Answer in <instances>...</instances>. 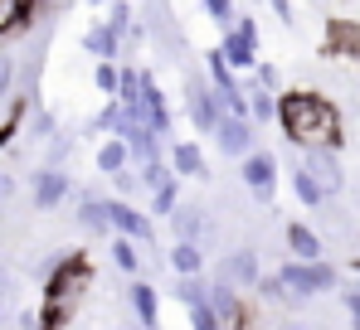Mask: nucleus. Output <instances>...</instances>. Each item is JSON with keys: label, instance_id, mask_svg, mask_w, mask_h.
I'll return each mask as SVG.
<instances>
[{"label": "nucleus", "instance_id": "nucleus-1", "mask_svg": "<svg viewBox=\"0 0 360 330\" xmlns=\"http://www.w3.org/2000/svg\"><path fill=\"white\" fill-rule=\"evenodd\" d=\"M278 121H283V136L297 146V151H311V146H331L341 151L346 146V126H341V112L331 98L311 93V88H297V93H283L278 98Z\"/></svg>", "mask_w": 360, "mask_h": 330}, {"label": "nucleus", "instance_id": "nucleus-2", "mask_svg": "<svg viewBox=\"0 0 360 330\" xmlns=\"http://www.w3.org/2000/svg\"><path fill=\"white\" fill-rule=\"evenodd\" d=\"M278 277H283V286L292 291V301H316V296H331V291H341V272L321 258V263H297V258H288V263H278Z\"/></svg>", "mask_w": 360, "mask_h": 330}, {"label": "nucleus", "instance_id": "nucleus-3", "mask_svg": "<svg viewBox=\"0 0 360 330\" xmlns=\"http://www.w3.org/2000/svg\"><path fill=\"white\" fill-rule=\"evenodd\" d=\"M185 112H190V126H195L200 136H214L219 121L229 117V112H224V98H219V88H214L205 73H185Z\"/></svg>", "mask_w": 360, "mask_h": 330}, {"label": "nucleus", "instance_id": "nucleus-4", "mask_svg": "<svg viewBox=\"0 0 360 330\" xmlns=\"http://www.w3.org/2000/svg\"><path fill=\"white\" fill-rule=\"evenodd\" d=\"M219 282H229V286H239V291H258V282H263V263H258V248H229L219 263H214V272Z\"/></svg>", "mask_w": 360, "mask_h": 330}, {"label": "nucleus", "instance_id": "nucleus-5", "mask_svg": "<svg viewBox=\"0 0 360 330\" xmlns=\"http://www.w3.org/2000/svg\"><path fill=\"white\" fill-rule=\"evenodd\" d=\"M302 165L311 170V180L326 190V199H336V194H346V165H341V151H331V146H311V151H302Z\"/></svg>", "mask_w": 360, "mask_h": 330}, {"label": "nucleus", "instance_id": "nucleus-6", "mask_svg": "<svg viewBox=\"0 0 360 330\" xmlns=\"http://www.w3.org/2000/svg\"><path fill=\"white\" fill-rule=\"evenodd\" d=\"M239 180H243V190H248L258 204H268L273 190H278V156H268V151L243 156V161H239Z\"/></svg>", "mask_w": 360, "mask_h": 330}, {"label": "nucleus", "instance_id": "nucleus-7", "mask_svg": "<svg viewBox=\"0 0 360 330\" xmlns=\"http://www.w3.org/2000/svg\"><path fill=\"white\" fill-rule=\"evenodd\" d=\"M219 49H224V63H229L234 73L258 68V25H253L248 15H239V29H229Z\"/></svg>", "mask_w": 360, "mask_h": 330}, {"label": "nucleus", "instance_id": "nucleus-8", "mask_svg": "<svg viewBox=\"0 0 360 330\" xmlns=\"http://www.w3.org/2000/svg\"><path fill=\"white\" fill-rule=\"evenodd\" d=\"M68 190H73V180H68V170L63 165H39L34 175H30V194H34V209H59L63 199H68Z\"/></svg>", "mask_w": 360, "mask_h": 330}, {"label": "nucleus", "instance_id": "nucleus-9", "mask_svg": "<svg viewBox=\"0 0 360 330\" xmlns=\"http://www.w3.org/2000/svg\"><path fill=\"white\" fill-rule=\"evenodd\" d=\"M108 223H112V233H122V238H136V243H151V238H156L151 214H141L131 199H108Z\"/></svg>", "mask_w": 360, "mask_h": 330}, {"label": "nucleus", "instance_id": "nucleus-10", "mask_svg": "<svg viewBox=\"0 0 360 330\" xmlns=\"http://www.w3.org/2000/svg\"><path fill=\"white\" fill-rule=\"evenodd\" d=\"M283 248H288V258H297V263H321V258H326V238H321L311 223H288V228H283Z\"/></svg>", "mask_w": 360, "mask_h": 330}, {"label": "nucleus", "instance_id": "nucleus-11", "mask_svg": "<svg viewBox=\"0 0 360 330\" xmlns=\"http://www.w3.org/2000/svg\"><path fill=\"white\" fill-rule=\"evenodd\" d=\"M253 131H258V126H253L248 117H224V121H219V131H214V141H219V151H224V156L243 161V156H253V151H258V146H253Z\"/></svg>", "mask_w": 360, "mask_h": 330}, {"label": "nucleus", "instance_id": "nucleus-12", "mask_svg": "<svg viewBox=\"0 0 360 330\" xmlns=\"http://www.w3.org/2000/svg\"><path fill=\"white\" fill-rule=\"evenodd\" d=\"M127 306H131V316H136V326H141V330L161 326V291H156L151 282L136 277V282L127 286Z\"/></svg>", "mask_w": 360, "mask_h": 330}, {"label": "nucleus", "instance_id": "nucleus-13", "mask_svg": "<svg viewBox=\"0 0 360 330\" xmlns=\"http://www.w3.org/2000/svg\"><path fill=\"white\" fill-rule=\"evenodd\" d=\"M171 228H176V243H205L210 238V214L200 204H180L171 214Z\"/></svg>", "mask_w": 360, "mask_h": 330}, {"label": "nucleus", "instance_id": "nucleus-14", "mask_svg": "<svg viewBox=\"0 0 360 330\" xmlns=\"http://www.w3.org/2000/svg\"><path fill=\"white\" fill-rule=\"evenodd\" d=\"M288 180H292V194H297V204L307 209V214H321V209H326V190L311 180V170H307L302 161L288 170Z\"/></svg>", "mask_w": 360, "mask_h": 330}, {"label": "nucleus", "instance_id": "nucleus-15", "mask_svg": "<svg viewBox=\"0 0 360 330\" xmlns=\"http://www.w3.org/2000/svg\"><path fill=\"white\" fill-rule=\"evenodd\" d=\"M166 263L176 268V277H200V272H210V253H205V243H171Z\"/></svg>", "mask_w": 360, "mask_h": 330}, {"label": "nucleus", "instance_id": "nucleus-16", "mask_svg": "<svg viewBox=\"0 0 360 330\" xmlns=\"http://www.w3.org/2000/svg\"><path fill=\"white\" fill-rule=\"evenodd\" d=\"M73 219H78V228H83V233H93V238H112V223H108V199H98V194H83Z\"/></svg>", "mask_w": 360, "mask_h": 330}, {"label": "nucleus", "instance_id": "nucleus-17", "mask_svg": "<svg viewBox=\"0 0 360 330\" xmlns=\"http://www.w3.org/2000/svg\"><path fill=\"white\" fill-rule=\"evenodd\" d=\"M171 170L180 180H210V165H205V151L195 141H176L171 146Z\"/></svg>", "mask_w": 360, "mask_h": 330}, {"label": "nucleus", "instance_id": "nucleus-18", "mask_svg": "<svg viewBox=\"0 0 360 330\" xmlns=\"http://www.w3.org/2000/svg\"><path fill=\"white\" fill-rule=\"evenodd\" d=\"M127 165H131L127 141H122V136H108V141L98 146V175H108V180H112V175H122V170H127Z\"/></svg>", "mask_w": 360, "mask_h": 330}, {"label": "nucleus", "instance_id": "nucleus-19", "mask_svg": "<svg viewBox=\"0 0 360 330\" xmlns=\"http://www.w3.org/2000/svg\"><path fill=\"white\" fill-rule=\"evenodd\" d=\"M108 253H112V268H117L122 277H136V272H141V243H136V238L112 233V248H108Z\"/></svg>", "mask_w": 360, "mask_h": 330}, {"label": "nucleus", "instance_id": "nucleus-20", "mask_svg": "<svg viewBox=\"0 0 360 330\" xmlns=\"http://www.w3.org/2000/svg\"><path fill=\"white\" fill-rule=\"evenodd\" d=\"M117 44H122V39L108 29V25H93V29L83 34V49L98 58V63H103V58H117Z\"/></svg>", "mask_w": 360, "mask_h": 330}, {"label": "nucleus", "instance_id": "nucleus-21", "mask_svg": "<svg viewBox=\"0 0 360 330\" xmlns=\"http://www.w3.org/2000/svg\"><path fill=\"white\" fill-rule=\"evenodd\" d=\"M248 117H253V126L278 121V98H273L268 88H248Z\"/></svg>", "mask_w": 360, "mask_h": 330}, {"label": "nucleus", "instance_id": "nucleus-22", "mask_svg": "<svg viewBox=\"0 0 360 330\" xmlns=\"http://www.w3.org/2000/svg\"><path fill=\"white\" fill-rule=\"evenodd\" d=\"M176 301H185V311H190V306H200V301H210V272L176 277Z\"/></svg>", "mask_w": 360, "mask_h": 330}, {"label": "nucleus", "instance_id": "nucleus-23", "mask_svg": "<svg viewBox=\"0 0 360 330\" xmlns=\"http://www.w3.org/2000/svg\"><path fill=\"white\" fill-rule=\"evenodd\" d=\"M253 296H258L263 306H297V301H292V291L283 286V277H278V272H268V277H263Z\"/></svg>", "mask_w": 360, "mask_h": 330}, {"label": "nucleus", "instance_id": "nucleus-24", "mask_svg": "<svg viewBox=\"0 0 360 330\" xmlns=\"http://www.w3.org/2000/svg\"><path fill=\"white\" fill-rule=\"evenodd\" d=\"M176 209H180V175H176V180H166V185L151 194V214H156V219H171Z\"/></svg>", "mask_w": 360, "mask_h": 330}, {"label": "nucleus", "instance_id": "nucleus-25", "mask_svg": "<svg viewBox=\"0 0 360 330\" xmlns=\"http://www.w3.org/2000/svg\"><path fill=\"white\" fill-rule=\"evenodd\" d=\"M93 83H98V93H108V98H117V83H122V68L112 58H103L98 68H93Z\"/></svg>", "mask_w": 360, "mask_h": 330}, {"label": "nucleus", "instance_id": "nucleus-26", "mask_svg": "<svg viewBox=\"0 0 360 330\" xmlns=\"http://www.w3.org/2000/svg\"><path fill=\"white\" fill-rule=\"evenodd\" d=\"M190 330H229V326L219 321V311L210 301H200V306H190Z\"/></svg>", "mask_w": 360, "mask_h": 330}, {"label": "nucleus", "instance_id": "nucleus-27", "mask_svg": "<svg viewBox=\"0 0 360 330\" xmlns=\"http://www.w3.org/2000/svg\"><path fill=\"white\" fill-rule=\"evenodd\" d=\"M166 180H176V170H171L166 161H151V165H141V190H151V194H156V190H161Z\"/></svg>", "mask_w": 360, "mask_h": 330}, {"label": "nucleus", "instance_id": "nucleus-28", "mask_svg": "<svg viewBox=\"0 0 360 330\" xmlns=\"http://www.w3.org/2000/svg\"><path fill=\"white\" fill-rule=\"evenodd\" d=\"M200 5H205V15H210L224 34L234 29V0H200Z\"/></svg>", "mask_w": 360, "mask_h": 330}, {"label": "nucleus", "instance_id": "nucleus-29", "mask_svg": "<svg viewBox=\"0 0 360 330\" xmlns=\"http://www.w3.org/2000/svg\"><path fill=\"white\" fill-rule=\"evenodd\" d=\"M108 29H112V34H131V5H127V0H112V5H108Z\"/></svg>", "mask_w": 360, "mask_h": 330}, {"label": "nucleus", "instance_id": "nucleus-30", "mask_svg": "<svg viewBox=\"0 0 360 330\" xmlns=\"http://www.w3.org/2000/svg\"><path fill=\"white\" fill-rule=\"evenodd\" d=\"M112 185H117V199H131V194L141 190V170H131V165H127L122 175H112Z\"/></svg>", "mask_w": 360, "mask_h": 330}, {"label": "nucleus", "instance_id": "nucleus-31", "mask_svg": "<svg viewBox=\"0 0 360 330\" xmlns=\"http://www.w3.org/2000/svg\"><path fill=\"white\" fill-rule=\"evenodd\" d=\"M15 296H20V272H15V268H0V301L10 306Z\"/></svg>", "mask_w": 360, "mask_h": 330}, {"label": "nucleus", "instance_id": "nucleus-32", "mask_svg": "<svg viewBox=\"0 0 360 330\" xmlns=\"http://www.w3.org/2000/svg\"><path fill=\"white\" fill-rule=\"evenodd\" d=\"M278 83H283V73H278L273 63H258V68H253V88H268V93H273Z\"/></svg>", "mask_w": 360, "mask_h": 330}, {"label": "nucleus", "instance_id": "nucleus-33", "mask_svg": "<svg viewBox=\"0 0 360 330\" xmlns=\"http://www.w3.org/2000/svg\"><path fill=\"white\" fill-rule=\"evenodd\" d=\"M336 296H341L346 316H351V321H360V282H351V286H346V291H336Z\"/></svg>", "mask_w": 360, "mask_h": 330}, {"label": "nucleus", "instance_id": "nucleus-34", "mask_svg": "<svg viewBox=\"0 0 360 330\" xmlns=\"http://www.w3.org/2000/svg\"><path fill=\"white\" fill-rule=\"evenodd\" d=\"M268 5L278 10V20H283V25H292V0H268Z\"/></svg>", "mask_w": 360, "mask_h": 330}, {"label": "nucleus", "instance_id": "nucleus-35", "mask_svg": "<svg viewBox=\"0 0 360 330\" xmlns=\"http://www.w3.org/2000/svg\"><path fill=\"white\" fill-rule=\"evenodd\" d=\"M10 190H15V180H10V175L0 170V199H10Z\"/></svg>", "mask_w": 360, "mask_h": 330}, {"label": "nucleus", "instance_id": "nucleus-36", "mask_svg": "<svg viewBox=\"0 0 360 330\" xmlns=\"http://www.w3.org/2000/svg\"><path fill=\"white\" fill-rule=\"evenodd\" d=\"M278 330H316V326H307V321H283Z\"/></svg>", "mask_w": 360, "mask_h": 330}, {"label": "nucleus", "instance_id": "nucleus-37", "mask_svg": "<svg viewBox=\"0 0 360 330\" xmlns=\"http://www.w3.org/2000/svg\"><path fill=\"white\" fill-rule=\"evenodd\" d=\"M108 330H141V326H108Z\"/></svg>", "mask_w": 360, "mask_h": 330}, {"label": "nucleus", "instance_id": "nucleus-38", "mask_svg": "<svg viewBox=\"0 0 360 330\" xmlns=\"http://www.w3.org/2000/svg\"><path fill=\"white\" fill-rule=\"evenodd\" d=\"M0 326H5V301H0Z\"/></svg>", "mask_w": 360, "mask_h": 330}, {"label": "nucleus", "instance_id": "nucleus-39", "mask_svg": "<svg viewBox=\"0 0 360 330\" xmlns=\"http://www.w3.org/2000/svg\"><path fill=\"white\" fill-rule=\"evenodd\" d=\"M93 5H112V0H93Z\"/></svg>", "mask_w": 360, "mask_h": 330}, {"label": "nucleus", "instance_id": "nucleus-40", "mask_svg": "<svg viewBox=\"0 0 360 330\" xmlns=\"http://www.w3.org/2000/svg\"><path fill=\"white\" fill-rule=\"evenodd\" d=\"M351 330H360V321H351Z\"/></svg>", "mask_w": 360, "mask_h": 330}, {"label": "nucleus", "instance_id": "nucleus-41", "mask_svg": "<svg viewBox=\"0 0 360 330\" xmlns=\"http://www.w3.org/2000/svg\"><path fill=\"white\" fill-rule=\"evenodd\" d=\"M356 88H360V78H356Z\"/></svg>", "mask_w": 360, "mask_h": 330}]
</instances>
